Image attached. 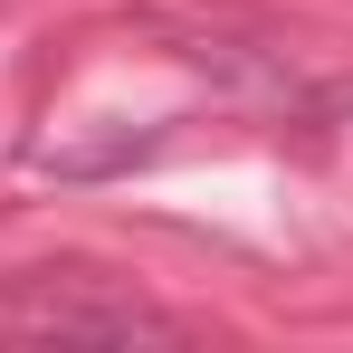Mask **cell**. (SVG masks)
<instances>
[{"label": "cell", "mask_w": 353, "mask_h": 353, "mask_svg": "<svg viewBox=\"0 0 353 353\" xmlns=\"http://www.w3.org/2000/svg\"><path fill=\"white\" fill-rule=\"evenodd\" d=\"M0 334H181L143 296H67L58 277H29V296H0Z\"/></svg>", "instance_id": "cell-1"}]
</instances>
